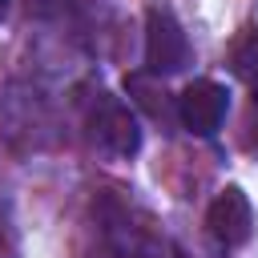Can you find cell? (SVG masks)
<instances>
[{
  "label": "cell",
  "instance_id": "obj_1",
  "mask_svg": "<svg viewBox=\"0 0 258 258\" xmlns=\"http://www.w3.org/2000/svg\"><path fill=\"white\" fill-rule=\"evenodd\" d=\"M185 64H189V40H185L181 24L165 8H149V16H145V69L153 77H169Z\"/></svg>",
  "mask_w": 258,
  "mask_h": 258
},
{
  "label": "cell",
  "instance_id": "obj_2",
  "mask_svg": "<svg viewBox=\"0 0 258 258\" xmlns=\"http://www.w3.org/2000/svg\"><path fill=\"white\" fill-rule=\"evenodd\" d=\"M206 234L226 254L250 242V234H254V210H250V198L238 185H226L210 202V210H206Z\"/></svg>",
  "mask_w": 258,
  "mask_h": 258
},
{
  "label": "cell",
  "instance_id": "obj_3",
  "mask_svg": "<svg viewBox=\"0 0 258 258\" xmlns=\"http://www.w3.org/2000/svg\"><path fill=\"white\" fill-rule=\"evenodd\" d=\"M226 113H230V89L218 81H189L177 97V121L198 137H214Z\"/></svg>",
  "mask_w": 258,
  "mask_h": 258
},
{
  "label": "cell",
  "instance_id": "obj_4",
  "mask_svg": "<svg viewBox=\"0 0 258 258\" xmlns=\"http://www.w3.org/2000/svg\"><path fill=\"white\" fill-rule=\"evenodd\" d=\"M93 133L101 137L105 149L129 157L141 149V129H137V117L129 113V105H121L117 97L109 93H97V113H93Z\"/></svg>",
  "mask_w": 258,
  "mask_h": 258
},
{
  "label": "cell",
  "instance_id": "obj_5",
  "mask_svg": "<svg viewBox=\"0 0 258 258\" xmlns=\"http://www.w3.org/2000/svg\"><path fill=\"white\" fill-rule=\"evenodd\" d=\"M4 12H8V0H0V20H4Z\"/></svg>",
  "mask_w": 258,
  "mask_h": 258
}]
</instances>
